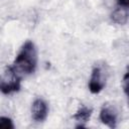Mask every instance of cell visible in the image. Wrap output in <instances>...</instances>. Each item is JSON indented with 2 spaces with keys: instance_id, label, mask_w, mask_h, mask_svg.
Returning a JSON list of instances; mask_svg holds the SVG:
<instances>
[{
  "instance_id": "cell-3",
  "label": "cell",
  "mask_w": 129,
  "mask_h": 129,
  "mask_svg": "<svg viewBox=\"0 0 129 129\" xmlns=\"http://www.w3.org/2000/svg\"><path fill=\"white\" fill-rule=\"evenodd\" d=\"M108 69L106 63H96L89 81V90L92 94H99L106 86Z\"/></svg>"
},
{
  "instance_id": "cell-9",
  "label": "cell",
  "mask_w": 129,
  "mask_h": 129,
  "mask_svg": "<svg viewBox=\"0 0 129 129\" xmlns=\"http://www.w3.org/2000/svg\"><path fill=\"white\" fill-rule=\"evenodd\" d=\"M128 79H129V73H128V71H126V73L123 77V85H122L124 93H125L126 96L128 95Z\"/></svg>"
},
{
  "instance_id": "cell-7",
  "label": "cell",
  "mask_w": 129,
  "mask_h": 129,
  "mask_svg": "<svg viewBox=\"0 0 129 129\" xmlns=\"http://www.w3.org/2000/svg\"><path fill=\"white\" fill-rule=\"evenodd\" d=\"M91 115H92V109L89 108V107H87V106H85V105H83L75 113L74 118L77 121L81 122V123H86L91 118Z\"/></svg>"
},
{
  "instance_id": "cell-2",
  "label": "cell",
  "mask_w": 129,
  "mask_h": 129,
  "mask_svg": "<svg viewBox=\"0 0 129 129\" xmlns=\"http://www.w3.org/2000/svg\"><path fill=\"white\" fill-rule=\"evenodd\" d=\"M21 88V77L15 72L12 66L6 67L0 75V92L9 95L18 92Z\"/></svg>"
},
{
  "instance_id": "cell-8",
  "label": "cell",
  "mask_w": 129,
  "mask_h": 129,
  "mask_svg": "<svg viewBox=\"0 0 129 129\" xmlns=\"http://www.w3.org/2000/svg\"><path fill=\"white\" fill-rule=\"evenodd\" d=\"M13 128H14V124L10 118L0 116V129H13Z\"/></svg>"
},
{
  "instance_id": "cell-5",
  "label": "cell",
  "mask_w": 129,
  "mask_h": 129,
  "mask_svg": "<svg viewBox=\"0 0 129 129\" xmlns=\"http://www.w3.org/2000/svg\"><path fill=\"white\" fill-rule=\"evenodd\" d=\"M47 113H48V108L46 102L41 98L35 99L31 106V114L33 120L36 122H42L46 119Z\"/></svg>"
},
{
  "instance_id": "cell-4",
  "label": "cell",
  "mask_w": 129,
  "mask_h": 129,
  "mask_svg": "<svg viewBox=\"0 0 129 129\" xmlns=\"http://www.w3.org/2000/svg\"><path fill=\"white\" fill-rule=\"evenodd\" d=\"M100 120L103 124L114 129L118 122V112L116 108L111 104H104L100 111Z\"/></svg>"
},
{
  "instance_id": "cell-1",
  "label": "cell",
  "mask_w": 129,
  "mask_h": 129,
  "mask_svg": "<svg viewBox=\"0 0 129 129\" xmlns=\"http://www.w3.org/2000/svg\"><path fill=\"white\" fill-rule=\"evenodd\" d=\"M37 66V52L34 43L31 40L24 42L16 55L12 68L20 76H28L35 72Z\"/></svg>"
},
{
  "instance_id": "cell-10",
  "label": "cell",
  "mask_w": 129,
  "mask_h": 129,
  "mask_svg": "<svg viewBox=\"0 0 129 129\" xmlns=\"http://www.w3.org/2000/svg\"><path fill=\"white\" fill-rule=\"evenodd\" d=\"M116 1H117V4L119 7L128 8V6H129V0H116Z\"/></svg>"
},
{
  "instance_id": "cell-6",
  "label": "cell",
  "mask_w": 129,
  "mask_h": 129,
  "mask_svg": "<svg viewBox=\"0 0 129 129\" xmlns=\"http://www.w3.org/2000/svg\"><path fill=\"white\" fill-rule=\"evenodd\" d=\"M112 20L117 24H126L128 21V8L126 7H118L115 9L111 15Z\"/></svg>"
}]
</instances>
